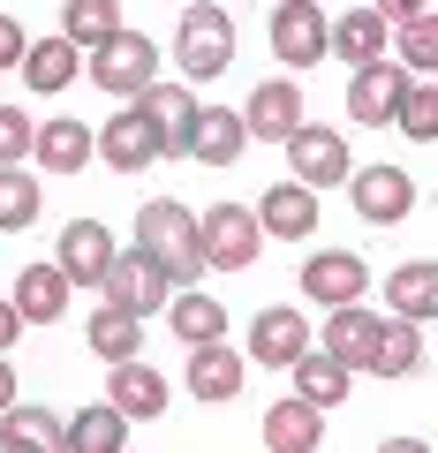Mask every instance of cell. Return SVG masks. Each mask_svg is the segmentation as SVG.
Instances as JSON below:
<instances>
[{"mask_svg": "<svg viewBox=\"0 0 438 453\" xmlns=\"http://www.w3.org/2000/svg\"><path fill=\"white\" fill-rule=\"evenodd\" d=\"M91 151H98V136L83 129L76 113H53L46 129H38V151H31V159L46 166V174H76V166H91Z\"/></svg>", "mask_w": 438, "mask_h": 453, "instance_id": "obj_23", "label": "cell"}, {"mask_svg": "<svg viewBox=\"0 0 438 453\" xmlns=\"http://www.w3.org/2000/svg\"><path fill=\"white\" fill-rule=\"evenodd\" d=\"M318 348H333V356L348 363V371H371V348H378V318L363 303H348V310H333L325 318V340Z\"/></svg>", "mask_w": 438, "mask_h": 453, "instance_id": "obj_24", "label": "cell"}, {"mask_svg": "<svg viewBox=\"0 0 438 453\" xmlns=\"http://www.w3.org/2000/svg\"><path fill=\"white\" fill-rule=\"evenodd\" d=\"M250 356L257 363H273V371H295V363L310 356V318L303 310H257V318H250Z\"/></svg>", "mask_w": 438, "mask_h": 453, "instance_id": "obj_13", "label": "cell"}, {"mask_svg": "<svg viewBox=\"0 0 438 453\" xmlns=\"http://www.w3.org/2000/svg\"><path fill=\"white\" fill-rule=\"evenodd\" d=\"M348 386H356V371H348L333 348H310V356L295 363V393H303L310 408H341V401H348Z\"/></svg>", "mask_w": 438, "mask_h": 453, "instance_id": "obj_25", "label": "cell"}, {"mask_svg": "<svg viewBox=\"0 0 438 453\" xmlns=\"http://www.w3.org/2000/svg\"><path fill=\"white\" fill-rule=\"evenodd\" d=\"M257 219L273 242H303L310 226H318V189H303V181H273V189L257 196Z\"/></svg>", "mask_w": 438, "mask_h": 453, "instance_id": "obj_19", "label": "cell"}, {"mask_svg": "<svg viewBox=\"0 0 438 453\" xmlns=\"http://www.w3.org/2000/svg\"><path fill=\"white\" fill-rule=\"evenodd\" d=\"M31 219H38V174L31 166H0V226L23 234Z\"/></svg>", "mask_w": 438, "mask_h": 453, "instance_id": "obj_35", "label": "cell"}, {"mask_svg": "<svg viewBox=\"0 0 438 453\" xmlns=\"http://www.w3.org/2000/svg\"><path fill=\"white\" fill-rule=\"evenodd\" d=\"M114 31H121V0H61V38L98 53Z\"/></svg>", "mask_w": 438, "mask_h": 453, "instance_id": "obj_31", "label": "cell"}, {"mask_svg": "<svg viewBox=\"0 0 438 453\" xmlns=\"http://www.w3.org/2000/svg\"><path fill=\"white\" fill-rule=\"evenodd\" d=\"M98 159L114 166V174H144V166H159V159H166V129L129 98V106H121L114 121L98 129Z\"/></svg>", "mask_w": 438, "mask_h": 453, "instance_id": "obj_6", "label": "cell"}, {"mask_svg": "<svg viewBox=\"0 0 438 453\" xmlns=\"http://www.w3.org/2000/svg\"><path fill=\"white\" fill-rule=\"evenodd\" d=\"M348 196H356V211L371 226H401L408 211H416V181H408V166H356V174H348Z\"/></svg>", "mask_w": 438, "mask_h": 453, "instance_id": "obj_10", "label": "cell"}, {"mask_svg": "<svg viewBox=\"0 0 438 453\" xmlns=\"http://www.w3.org/2000/svg\"><path fill=\"white\" fill-rule=\"evenodd\" d=\"M23 83H31L38 98H53V91H68L76 83V38H31V53H23Z\"/></svg>", "mask_w": 438, "mask_h": 453, "instance_id": "obj_26", "label": "cell"}, {"mask_svg": "<svg viewBox=\"0 0 438 453\" xmlns=\"http://www.w3.org/2000/svg\"><path fill=\"white\" fill-rule=\"evenodd\" d=\"M416 363H423L416 325H408V318H386V325H378V348H371V378H408Z\"/></svg>", "mask_w": 438, "mask_h": 453, "instance_id": "obj_33", "label": "cell"}, {"mask_svg": "<svg viewBox=\"0 0 438 453\" xmlns=\"http://www.w3.org/2000/svg\"><path fill=\"white\" fill-rule=\"evenodd\" d=\"M166 318H174L181 348H211V340H227V310H219V295H196V288H181L174 303H166Z\"/></svg>", "mask_w": 438, "mask_h": 453, "instance_id": "obj_29", "label": "cell"}, {"mask_svg": "<svg viewBox=\"0 0 438 453\" xmlns=\"http://www.w3.org/2000/svg\"><path fill=\"white\" fill-rule=\"evenodd\" d=\"M288 166H295L288 181H303V189H318V196H325V189H341V181L356 174V159H348L341 129H310V121L288 136Z\"/></svg>", "mask_w": 438, "mask_h": 453, "instance_id": "obj_8", "label": "cell"}, {"mask_svg": "<svg viewBox=\"0 0 438 453\" xmlns=\"http://www.w3.org/2000/svg\"><path fill=\"white\" fill-rule=\"evenodd\" d=\"M196 250H204L211 273H242V265H257V250H265V219L250 204H211L204 219H196Z\"/></svg>", "mask_w": 438, "mask_h": 453, "instance_id": "obj_3", "label": "cell"}, {"mask_svg": "<svg viewBox=\"0 0 438 453\" xmlns=\"http://www.w3.org/2000/svg\"><path fill=\"white\" fill-rule=\"evenodd\" d=\"M16 333H23V310H16V303H0V348H16Z\"/></svg>", "mask_w": 438, "mask_h": 453, "instance_id": "obj_40", "label": "cell"}, {"mask_svg": "<svg viewBox=\"0 0 438 453\" xmlns=\"http://www.w3.org/2000/svg\"><path fill=\"white\" fill-rule=\"evenodd\" d=\"M106 401H114L121 416H166V378L151 371V363H114Z\"/></svg>", "mask_w": 438, "mask_h": 453, "instance_id": "obj_27", "label": "cell"}, {"mask_svg": "<svg viewBox=\"0 0 438 453\" xmlns=\"http://www.w3.org/2000/svg\"><path fill=\"white\" fill-rule=\"evenodd\" d=\"M114 226H98V219H68L61 226V242H53V265H61L76 288H106V273H114Z\"/></svg>", "mask_w": 438, "mask_h": 453, "instance_id": "obj_11", "label": "cell"}, {"mask_svg": "<svg viewBox=\"0 0 438 453\" xmlns=\"http://www.w3.org/2000/svg\"><path fill=\"white\" fill-rule=\"evenodd\" d=\"M121 438H129V416H121L114 401H106V408H83V416L68 423V453H129Z\"/></svg>", "mask_w": 438, "mask_h": 453, "instance_id": "obj_32", "label": "cell"}, {"mask_svg": "<svg viewBox=\"0 0 438 453\" xmlns=\"http://www.w3.org/2000/svg\"><path fill=\"white\" fill-rule=\"evenodd\" d=\"M136 250H151V257L174 273V288H196V273H204V250H196V211L174 204V196H151V204L136 211Z\"/></svg>", "mask_w": 438, "mask_h": 453, "instance_id": "obj_1", "label": "cell"}, {"mask_svg": "<svg viewBox=\"0 0 438 453\" xmlns=\"http://www.w3.org/2000/svg\"><path fill=\"white\" fill-rule=\"evenodd\" d=\"M242 129L257 136V144H288V136L303 129V91H295V76H273V83H257V91L242 98Z\"/></svg>", "mask_w": 438, "mask_h": 453, "instance_id": "obj_12", "label": "cell"}, {"mask_svg": "<svg viewBox=\"0 0 438 453\" xmlns=\"http://www.w3.org/2000/svg\"><path fill=\"white\" fill-rule=\"evenodd\" d=\"M386 310H393V318H408V325L438 318V257H408V265H393V280H386Z\"/></svg>", "mask_w": 438, "mask_h": 453, "instance_id": "obj_22", "label": "cell"}, {"mask_svg": "<svg viewBox=\"0 0 438 453\" xmlns=\"http://www.w3.org/2000/svg\"><path fill=\"white\" fill-rule=\"evenodd\" d=\"M378 453H431V446H423V438H386Z\"/></svg>", "mask_w": 438, "mask_h": 453, "instance_id": "obj_42", "label": "cell"}, {"mask_svg": "<svg viewBox=\"0 0 438 453\" xmlns=\"http://www.w3.org/2000/svg\"><path fill=\"white\" fill-rule=\"evenodd\" d=\"M91 83L114 91V98H144L151 83H159V46H151L144 31H114L91 53Z\"/></svg>", "mask_w": 438, "mask_h": 453, "instance_id": "obj_4", "label": "cell"}, {"mask_svg": "<svg viewBox=\"0 0 438 453\" xmlns=\"http://www.w3.org/2000/svg\"><path fill=\"white\" fill-rule=\"evenodd\" d=\"M174 295H181V288H174V273H166L151 250H121L114 273H106V303H114V310H136V318H159Z\"/></svg>", "mask_w": 438, "mask_h": 453, "instance_id": "obj_5", "label": "cell"}, {"mask_svg": "<svg viewBox=\"0 0 438 453\" xmlns=\"http://www.w3.org/2000/svg\"><path fill=\"white\" fill-rule=\"evenodd\" d=\"M16 408V371H8V356H0V416Z\"/></svg>", "mask_w": 438, "mask_h": 453, "instance_id": "obj_41", "label": "cell"}, {"mask_svg": "<svg viewBox=\"0 0 438 453\" xmlns=\"http://www.w3.org/2000/svg\"><path fill=\"white\" fill-rule=\"evenodd\" d=\"M303 288L318 295L325 310H348V303H363V288H371V265H363L356 250H318V257L303 265Z\"/></svg>", "mask_w": 438, "mask_h": 453, "instance_id": "obj_15", "label": "cell"}, {"mask_svg": "<svg viewBox=\"0 0 438 453\" xmlns=\"http://www.w3.org/2000/svg\"><path fill=\"white\" fill-rule=\"evenodd\" d=\"M38 151V129H31V113L23 106H0V166H23Z\"/></svg>", "mask_w": 438, "mask_h": 453, "instance_id": "obj_37", "label": "cell"}, {"mask_svg": "<svg viewBox=\"0 0 438 453\" xmlns=\"http://www.w3.org/2000/svg\"><path fill=\"white\" fill-rule=\"evenodd\" d=\"M68 288H76V280L46 257V265H23V273H16V295H8V303L23 310V325H53L68 310Z\"/></svg>", "mask_w": 438, "mask_h": 453, "instance_id": "obj_21", "label": "cell"}, {"mask_svg": "<svg viewBox=\"0 0 438 453\" xmlns=\"http://www.w3.org/2000/svg\"><path fill=\"white\" fill-rule=\"evenodd\" d=\"M393 61L408 68V76H438V16H416V23H393Z\"/></svg>", "mask_w": 438, "mask_h": 453, "instance_id": "obj_34", "label": "cell"}, {"mask_svg": "<svg viewBox=\"0 0 438 453\" xmlns=\"http://www.w3.org/2000/svg\"><path fill=\"white\" fill-rule=\"evenodd\" d=\"M174 61L189 83H211L234 68V23L227 8H211V0H196V8H181V31H174Z\"/></svg>", "mask_w": 438, "mask_h": 453, "instance_id": "obj_2", "label": "cell"}, {"mask_svg": "<svg viewBox=\"0 0 438 453\" xmlns=\"http://www.w3.org/2000/svg\"><path fill=\"white\" fill-rule=\"evenodd\" d=\"M333 53H341L348 68L393 61V23L378 16V8H348V16H333Z\"/></svg>", "mask_w": 438, "mask_h": 453, "instance_id": "obj_17", "label": "cell"}, {"mask_svg": "<svg viewBox=\"0 0 438 453\" xmlns=\"http://www.w3.org/2000/svg\"><path fill=\"white\" fill-rule=\"evenodd\" d=\"M136 106H144L151 121L166 129V159H181V144H189V121H196V98L181 91V83H151V91L136 98Z\"/></svg>", "mask_w": 438, "mask_h": 453, "instance_id": "obj_30", "label": "cell"}, {"mask_svg": "<svg viewBox=\"0 0 438 453\" xmlns=\"http://www.w3.org/2000/svg\"><path fill=\"white\" fill-rule=\"evenodd\" d=\"M408 68L401 61H371V68H356L348 76V113H356L363 129H393L401 121V98H408Z\"/></svg>", "mask_w": 438, "mask_h": 453, "instance_id": "obj_9", "label": "cell"}, {"mask_svg": "<svg viewBox=\"0 0 438 453\" xmlns=\"http://www.w3.org/2000/svg\"><path fill=\"white\" fill-rule=\"evenodd\" d=\"M250 378V356L227 348V340H211V348H189V393L196 401H234Z\"/></svg>", "mask_w": 438, "mask_h": 453, "instance_id": "obj_18", "label": "cell"}, {"mask_svg": "<svg viewBox=\"0 0 438 453\" xmlns=\"http://www.w3.org/2000/svg\"><path fill=\"white\" fill-rule=\"evenodd\" d=\"M257 431H265V446H273V453H318L325 446V408H310L303 393H288V401L265 408Z\"/></svg>", "mask_w": 438, "mask_h": 453, "instance_id": "obj_16", "label": "cell"}, {"mask_svg": "<svg viewBox=\"0 0 438 453\" xmlns=\"http://www.w3.org/2000/svg\"><path fill=\"white\" fill-rule=\"evenodd\" d=\"M386 23H416V16H431V0H371Z\"/></svg>", "mask_w": 438, "mask_h": 453, "instance_id": "obj_39", "label": "cell"}, {"mask_svg": "<svg viewBox=\"0 0 438 453\" xmlns=\"http://www.w3.org/2000/svg\"><path fill=\"white\" fill-rule=\"evenodd\" d=\"M83 340H91L106 363H136V348H144V318H136V310L98 303V310H91V325H83Z\"/></svg>", "mask_w": 438, "mask_h": 453, "instance_id": "obj_28", "label": "cell"}, {"mask_svg": "<svg viewBox=\"0 0 438 453\" xmlns=\"http://www.w3.org/2000/svg\"><path fill=\"white\" fill-rule=\"evenodd\" d=\"M0 453H68V423L53 416V408L16 401L0 416Z\"/></svg>", "mask_w": 438, "mask_h": 453, "instance_id": "obj_20", "label": "cell"}, {"mask_svg": "<svg viewBox=\"0 0 438 453\" xmlns=\"http://www.w3.org/2000/svg\"><path fill=\"white\" fill-rule=\"evenodd\" d=\"M265 31H273L280 68H318L333 53V16H318V0H280Z\"/></svg>", "mask_w": 438, "mask_h": 453, "instance_id": "obj_7", "label": "cell"}, {"mask_svg": "<svg viewBox=\"0 0 438 453\" xmlns=\"http://www.w3.org/2000/svg\"><path fill=\"white\" fill-rule=\"evenodd\" d=\"M393 129H401L408 144H438V76L408 83V98H401V121H393Z\"/></svg>", "mask_w": 438, "mask_h": 453, "instance_id": "obj_36", "label": "cell"}, {"mask_svg": "<svg viewBox=\"0 0 438 453\" xmlns=\"http://www.w3.org/2000/svg\"><path fill=\"white\" fill-rule=\"evenodd\" d=\"M242 144H250V129H242V113H234V106H196L181 159H196V166H234V159H242Z\"/></svg>", "mask_w": 438, "mask_h": 453, "instance_id": "obj_14", "label": "cell"}, {"mask_svg": "<svg viewBox=\"0 0 438 453\" xmlns=\"http://www.w3.org/2000/svg\"><path fill=\"white\" fill-rule=\"evenodd\" d=\"M23 53H31V31L16 16H0V68H23Z\"/></svg>", "mask_w": 438, "mask_h": 453, "instance_id": "obj_38", "label": "cell"}]
</instances>
